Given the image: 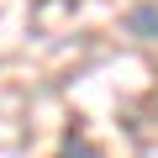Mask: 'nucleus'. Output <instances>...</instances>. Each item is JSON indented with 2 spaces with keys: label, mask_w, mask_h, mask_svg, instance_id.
<instances>
[{
  "label": "nucleus",
  "mask_w": 158,
  "mask_h": 158,
  "mask_svg": "<svg viewBox=\"0 0 158 158\" xmlns=\"http://www.w3.org/2000/svg\"><path fill=\"white\" fill-rule=\"evenodd\" d=\"M127 32L142 37V42H153V37H158V6H137V11H127Z\"/></svg>",
  "instance_id": "f257e3e1"
},
{
  "label": "nucleus",
  "mask_w": 158,
  "mask_h": 158,
  "mask_svg": "<svg viewBox=\"0 0 158 158\" xmlns=\"http://www.w3.org/2000/svg\"><path fill=\"white\" fill-rule=\"evenodd\" d=\"M58 158H100V148H95V142H85V137H69V142L58 148Z\"/></svg>",
  "instance_id": "f03ea898"
}]
</instances>
